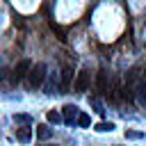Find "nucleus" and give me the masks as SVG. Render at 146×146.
<instances>
[{
	"mask_svg": "<svg viewBox=\"0 0 146 146\" xmlns=\"http://www.w3.org/2000/svg\"><path fill=\"white\" fill-rule=\"evenodd\" d=\"M43 80H46V64H34L32 68H30V75H27V82H30V87L32 89H36V87H41L43 84Z\"/></svg>",
	"mask_w": 146,
	"mask_h": 146,
	"instance_id": "obj_1",
	"label": "nucleus"
},
{
	"mask_svg": "<svg viewBox=\"0 0 146 146\" xmlns=\"http://www.w3.org/2000/svg\"><path fill=\"white\" fill-rule=\"evenodd\" d=\"M68 80H71V68H64V75H62V89L68 87Z\"/></svg>",
	"mask_w": 146,
	"mask_h": 146,
	"instance_id": "obj_13",
	"label": "nucleus"
},
{
	"mask_svg": "<svg viewBox=\"0 0 146 146\" xmlns=\"http://www.w3.org/2000/svg\"><path fill=\"white\" fill-rule=\"evenodd\" d=\"M30 68H32L30 59H21V62L14 66V75H11V82H21L23 78H27V75H30Z\"/></svg>",
	"mask_w": 146,
	"mask_h": 146,
	"instance_id": "obj_2",
	"label": "nucleus"
},
{
	"mask_svg": "<svg viewBox=\"0 0 146 146\" xmlns=\"http://www.w3.org/2000/svg\"><path fill=\"white\" fill-rule=\"evenodd\" d=\"M89 82H91V73L82 68V71L78 73V78H75V82H73V89H75L78 94H84V91L89 89Z\"/></svg>",
	"mask_w": 146,
	"mask_h": 146,
	"instance_id": "obj_3",
	"label": "nucleus"
},
{
	"mask_svg": "<svg viewBox=\"0 0 146 146\" xmlns=\"http://www.w3.org/2000/svg\"><path fill=\"white\" fill-rule=\"evenodd\" d=\"M16 139H18V141H23V144H27V141L32 139V128H27V125L18 128V130H16Z\"/></svg>",
	"mask_w": 146,
	"mask_h": 146,
	"instance_id": "obj_6",
	"label": "nucleus"
},
{
	"mask_svg": "<svg viewBox=\"0 0 146 146\" xmlns=\"http://www.w3.org/2000/svg\"><path fill=\"white\" fill-rule=\"evenodd\" d=\"M62 116H64V123H68V125H71V123H78L80 110H78L75 105H71V103H68V105H64V114H62Z\"/></svg>",
	"mask_w": 146,
	"mask_h": 146,
	"instance_id": "obj_4",
	"label": "nucleus"
},
{
	"mask_svg": "<svg viewBox=\"0 0 146 146\" xmlns=\"http://www.w3.org/2000/svg\"><path fill=\"white\" fill-rule=\"evenodd\" d=\"M98 91H100V94H110V89H107V80H105V71L98 73Z\"/></svg>",
	"mask_w": 146,
	"mask_h": 146,
	"instance_id": "obj_8",
	"label": "nucleus"
},
{
	"mask_svg": "<svg viewBox=\"0 0 146 146\" xmlns=\"http://www.w3.org/2000/svg\"><path fill=\"white\" fill-rule=\"evenodd\" d=\"M50 137H52V128L46 125V123H39V125H36V139H43V141H46V139H50Z\"/></svg>",
	"mask_w": 146,
	"mask_h": 146,
	"instance_id": "obj_5",
	"label": "nucleus"
},
{
	"mask_svg": "<svg viewBox=\"0 0 146 146\" xmlns=\"http://www.w3.org/2000/svg\"><path fill=\"white\" fill-rule=\"evenodd\" d=\"M46 119H48V123H55V125H57L59 121H64V116H62L59 112H55V110H50V112L46 114Z\"/></svg>",
	"mask_w": 146,
	"mask_h": 146,
	"instance_id": "obj_9",
	"label": "nucleus"
},
{
	"mask_svg": "<svg viewBox=\"0 0 146 146\" xmlns=\"http://www.w3.org/2000/svg\"><path fill=\"white\" fill-rule=\"evenodd\" d=\"M89 105H91V107H94V110H96V112H98L100 116L105 114V110H103V105L98 103V98H89Z\"/></svg>",
	"mask_w": 146,
	"mask_h": 146,
	"instance_id": "obj_10",
	"label": "nucleus"
},
{
	"mask_svg": "<svg viewBox=\"0 0 146 146\" xmlns=\"http://www.w3.org/2000/svg\"><path fill=\"white\" fill-rule=\"evenodd\" d=\"M94 130H96V132H112V130H114V123H112V121H110V123H107V121H100V123L94 125Z\"/></svg>",
	"mask_w": 146,
	"mask_h": 146,
	"instance_id": "obj_7",
	"label": "nucleus"
},
{
	"mask_svg": "<svg viewBox=\"0 0 146 146\" xmlns=\"http://www.w3.org/2000/svg\"><path fill=\"white\" fill-rule=\"evenodd\" d=\"M89 123H91V119H89L87 114H80V116H78V125H82V128H87Z\"/></svg>",
	"mask_w": 146,
	"mask_h": 146,
	"instance_id": "obj_14",
	"label": "nucleus"
},
{
	"mask_svg": "<svg viewBox=\"0 0 146 146\" xmlns=\"http://www.w3.org/2000/svg\"><path fill=\"white\" fill-rule=\"evenodd\" d=\"M14 121H16V123H30L32 116H30V114H14Z\"/></svg>",
	"mask_w": 146,
	"mask_h": 146,
	"instance_id": "obj_11",
	"label": "nucleus"
},
{
	"mask_svg": "<svg viewBox=\"0 0 146 146\" xmlns=\"http://www.w3.org/2000/svg\"><path fill=\"white\" fill-rule=\"evenodd\" d=\"M125 137H128V139H141L144 132H141V130H125Z\"/></svg>",
	"mask_w": 146,
	"mask_h": 146,
	"instance_id": "obj_12",
	"label": "nucleus"
}]
</instances>
